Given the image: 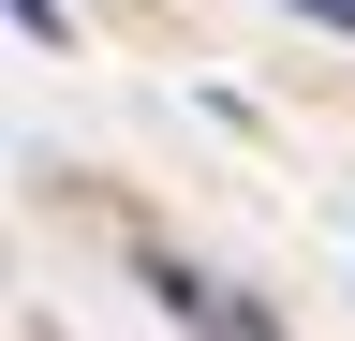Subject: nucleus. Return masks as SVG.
I'll return each mask as SVG.
<instances>
[{
	"instance_id": "f257e3e1",
	"label": "nucleus",
	"mask_w": 355,
	"mask_h": 341,
	"mask_svg": "<svg viewBox=\"0 0 355 341\" xmlns=\"http://www.w3.org/2000/svg\"><path fill=\"white\" fill-rule=\"evenodd\" d=\"M282 15H311V30H355V0H282Z\"/></svg>"
}]
</instances>
